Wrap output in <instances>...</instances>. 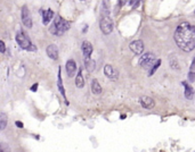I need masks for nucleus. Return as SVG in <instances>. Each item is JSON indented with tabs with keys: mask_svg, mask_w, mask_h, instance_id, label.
<instances>
[{
	"mask_svg": "<svg viewBox=\"0 0 195 152\" xmlns=\"http://www.w3.org/2000/svg\"><path fill=\"white\" fill-rule=\"evenodd\" d=\"M174 41L181 50L190 52L195 49V26L184 22L174 32Z\"/></svg>",
	"mask_w": 195,
	"mask_h": 152,
	"instance_id": "1",
	"label": "nucleus"
},
{
	"mask_svg": "<svg viewBox=\"0 0 195 152\" xmlns=\"http://www.w3.org/2000/svg\"><path fill=\"white\" fill-rule=\"evenodd\" d=\"M69 29H70V23L64 20V18H62L61 16L57 15L55 17V20H54V22H53V24L49 27V32H50L51 34H54V35L61 36Z\"/></svg>",
	"mask_w": 195,
	"mask_h": 152,
	"instance_id": "2",
	"label": "nucleus"
},
{
	"mask_svg": "<svg viewBox=\"0 0 195 152\" xmlns=\"http://www.w3.org/2000/svg\"><path fill=\"white\" fill-rule=\"evenodd\" d=\"M16 42L18 43V46L27 51H36L37 48L36 46L31 42V40L29 39V36L25 35V33L23 31H18V33L16 34Z\"/></svg>",
	"mask_w": 195,
	"mask_h": 152,
	"instance_id": "3",
	"label": "nucleus"
},
{
	"mask_svg": "<svg viewBox=\"0 0 195 152\" xmlns=\"http://www.w3.org/2000/svg\"><path fill=\"white\" fill-rule=\"evenodd\" d=\"M158 61V59H155V56H154L152 52H146L144 53L143 56L140 57L139 59V65L142 68L146 69V71H151L153 66L155 65V62Z\"/></svg>",
	"mask_w": 195,
	"mask_h": 152,
	"instance_id": "4",
	"label": "nucleus"
},
{
	"mask_svg": "<svg viewBox=\"0 0 195 152\" xmlns=\"http://www.w3.org/2000/svg\"><path fill=\"white\" fill-rule=\"evenodd\" d=\"M99 27H101V31L105 35L110 34L113 31V22L112 20L110 18V16L104 15L101 20V23H99Z\"/></svg>",
	"mask_w": 195,
	"mask_h": 152,
	"instance_id": "5",
	"label": "nucleus"
},
{
	"mask_svg": "<svg viewBox=\"0 0 195 152\" xmlns=\"http://www.w3.org/2000/svg\"><path fill=\"white\" fill-rule=\"evenodd\" d=\"M22 22H23L24 26L27 27V29H31V27H32V17H31L29 8H27L26 6H24V7L22 8Z\"/></svg>",
	"mask_w": 195,
	"mask_h": 152,
	"instance_id": "6",
	"label": "nucleus"
},
{
	"mask_svg": "<svg viewBox=\"0 0 195 152\" xmlns=\"http://www.w3.org/2000/svg\"><path fill=\"white\" fill-rule=\"evenodd\" d=\"M130 49H131V51H133L135 55H137V56L142 55L144 51L143 41L136 40V41H133V42H131V43H130Z\"/></svg>",
	"mask_w": 195,
	"mask_h": 152,
	"instance_id": "7",
	"label": "nucleus"
},
{
	"mask_svg": "<svg viewBox=\"0 0 195 152\" xmlns=\"http://www.w3.org/2000/svg\"><path fill=\"white\" fill-rule=\"evenodd\" d=\"M104 73L111 80H117L119 77V71H117V68H114L112 65H106L104 67Z\"/></svg>",
	"mask_w": 195,
	"mask_h": 152,
	"instance_id": "8",
	"label": "nucleus"
},
{
	"mask_svg": "<svg viewBox=\"0 0 195 152\" xmlns=\"http://www.w3.org/2000/svg\"><path fill=\"white\" fill-rule=\"evenodd\" d=\"M140 105L143 108L145 109H152L154 106H155V102L152 98H149V96H142L140 98Z\"/></svg>",
	"mask_w": 195,
	"mask_h": 152,
	"instance_id": "9",
	"label": "nucleus"
},
{
	"mask_svg": "<svg viewBox=\"0 0 195 152\" xmlns=\"http://www.w3.org/2000/svg\"><path fill=\"white\" fill-rule=\"evenodd\" d=\"M82 52H83L85 58H90V55L92 53V44L89 41L82 42Z\"/></svg>",
	"mask_w": 195,
	"mask_h": 152,
	"instance_id": "10",
	"label": "nucleus"
},
{
	"mask_svg": "<svg viewBox=\"0 0 195 152\" xmlns=\"http://www.w3.org/2000/svg\"><path fill=\"white\" fill-rule=\"evenodd\" d=\"M54 16H55V14H54V11L51 9L42 10V23H43L45 25H47V24L54 18Z\"/></svg>",
	"mask_w": 195,
	"mask_h": 152,
	"instance_id": "11",
	"label": "nucleus"
},
{
	"mask_svg": "<svg viewBox=\"0 0 195 152\" xmlns=\"http://www.w3.org/2000/svg\"><path fill=\"white\" fill-rule=\"evenodd\" d=\"M75 71H77V64H75V61L73 60V59L67 60V62H66L67 75L70 76V77H72V76L75 74Z\"/></svg>",
	"mask_w": 195,
	"mask_h": 152,
	"instance_id": "12",
	"label": "nucleus"
},
{
	"mask_svg": "<svg viewBox=\"0 0 195 152\" xmlns=\"http://www.w3.org/2000/svg\"><path fill=\"white\" fill-rule=\"evenodd\" d=\"M47 55L51 59H57L58 58V49L55 44H50L47 47Z\"/></svg>",
	"mask_w": 195,
	"mask_h": 152,
	"instance_id": "13",
	"label": "nucleus"
},
{
	"mask_svg": "<svg viewBox=\"0 0 195 152\" xmlns=\"http://www.w3.org/2000/svg\"><path fill=\"white\" fill-rule=\"evenodd\" d=\"M185 87V96H186V99H188V100H192L193 99V96H194V90H193V87L190 85H188L186 82H183L181 83Z\"/></svg>",
	"mask_w": 195,
	"mask_h": 152,
	"instance_id": "14",
	"label": "nucleus"
},
{
	"mask_svg": "<svg viewBox=\"0 0 195 152\" xmlns=\"http://www.w3.org/2000/svg\"><path fill=\"white\" fill-rule=\"evenodd\" d=\"M75 85L79 89H82L85 86V78L82 76V69H79V71H78L77 77H75Z\"/></svg>",
	"mask_w": 195,
	"mask_h": 152,
	"instance_id": "15",
	"label": "nucleus"
},
{
	"mask_svg": "<svg viewBox=\"0 0 195 152\" xmlns=\"http://www.w3.org/2000/svg\"><path fill=\"white\" fill-rule=\"evenodd\" d=\"M91 91L94 92V94H101L102 93V86L96 78H94L91 81Z\"/></svg>",
	"mask_w": 195,
	"mask_h": 152,
	"instance_id": "16",
	"label": "nucleus"
},
{
	"mask_svg": "<svg viewBox=\"0 0 195 152\" xmlns=\"http://www.w3.org/2000/svg\"><path fill=\"white\" fill-rule=\"evenodd\" d=\"M57 86H58V90L61 92V94L64 96V99H65V101H66V98H65V90H64V87H63V82H62V76H61V68L58 69V78H57ZM67 102V101H66ZM69 103V102H67Z\"/></svg>",
	"mask_w": 195,
	"mask_h": 152,
	"instance_id": "17",
	"label": "nucleus"
},
{
	"mask_svg": "<svg viewBox=\"0 0 195 152\" xmlns=\"http://www.w3.org/2000/svg\"><path fill=\"white\" fill-rule=\"evenodd\" d=\"M85 66L89 73L95 69V60H92L90 58H85Z\"/></svg>",
	"mask_w": 195,
	"mask_h": 152,
	"instance_id": "18",
	"label": "nucleus"
},
{
	"mask_svg": "<svg viewBox=\"0 0 195 152\" xmlns=\"http://www.w3.org/2000/svg\"><path fill=\"white\" fill-rule=\"evenodd\" d=\"M188 80L192 83L195 81V58L192 61V65L190 67V73H188Z\"/></svg>",
	"mask_w": 195,
	"mask_h": 152,
	"instance_id": "19",
	"label": "nucleus"
},
{
	"mask_svg": "<svg viewBox=\"0 0 195 152\" xmlns=\"http://www.w3.org/2000/svg\"><path fill=\"white\" fill-rule=\"evenodd\" d=\"M6 125H7V116H6V114L1 112L0 114V129L4 131L6 128Z\"/></svg>",
	"mask_w": 195,
	"mask_h": 152,
	"instance_id": "20",
	"label": "nucleus"
},
{
	"mask_svg": "<svg viewBox=\"0 0 195 152\" xmlns=\"http://www.w3.org/2000/svg\"><path fill=\"white\" fill-rule=\"evenodd\" d=\"M160 65H161V60H160V59H158V61H156V62H155V65H154L153 66V68H152V69H151V71H149V76H152L154 74V73H155V71H156V69H158V68H159V66Z\"/></svg>",
	"mask_w": 195,
	"mask_h": 152,
	"instance_id": "21",
	"label": "nucleus"
},
{
	"mask_svg": "<svg viewBox=\"0 0 195 152\" xmlns=\"http://www.w3.org/2000/svg\"><path fill=\"white\" fill-rule=\"evenodd\" d=\"M0 51H1V52H2V53H4V52H5V50H6V47H5V42H4V41H1V42H0Z\"/></svg>",
	"mask_w": 195,
	"mask_h": 152,
	"instance_id": "22",
	"label": "nucleus"
},
{
	"mask_svg": "<svg viewBox=\"0 0 195 152\" xmlns=\"http://www.w3.org/2000/svg\"><path fill=\"white\" fill-rule=\"evenodd\" d=\"M37 90H38V83H36V84H33V85H32V87H31V91L36 92Z\"/></svg>",
	"mask_w": 195,
	"mask_h": 152,
	"instance_id": "23",
	"label": "nucleus"
},
{
	"mask_svg": "<svg viewBox=\"0 0 195 152\" xmlns=\"http://www.w3.org/2000/svg\"><path fill=\"white\" fill-rule=\"evenodd\" d=\"M139 6V0H137V1H136V2H135V5L133 6V9H135V8H137V7H138Z\"/></svg>",
	"mask_w": 195,
	"mask_h": 152,
	"instance_id": "24",
	"label": "nucleus"
},
{
	"mask_svg": "<svg viewBox=\"0 0 195 152\" xmlns=\"http://www.w3.org/2000/svg\"><path fill=\"white\" fill-rule=\"evenodd\" d=\"M136 1H137V0H129V5H131V6H133L135 5V2H136Z\"/></svg>",
	"mask_w": 195,
	"mask_h": 152,
	"instance_id": "25",
	"label": "nucleus"
},
{
	"mask_svg": "<svg viewBox=\"0 0 195 152\" xmlns=\"http://www.w3.org/2000/svg\"><path fill=\"white\" fill-rule=\"evenodd\" d=\"M15 124H16V126L21 127V128H22V127H23V124H22V123H21V122H16Z\"/></svg>",
	"mask_w": 195,
	"mask_h": 152,
	"instance_id": "26",
	"label": "nucleus"
},
{
	"mask_svg": "<svg viewBox=\"0 0 195 152\" xmlns=\"http://www.w3.org/2000/svg\"><path fill=\"white\" fill-rule=\"evenodd\" d=\"M119 1H120V6H123L124 4H126V1H127V0H119Z\"/></svg>",
	"mask_w": 195,
	"mask_h": 152,
	"instance_id": "27",
	"label": "nucleus"
}]
</instances>
